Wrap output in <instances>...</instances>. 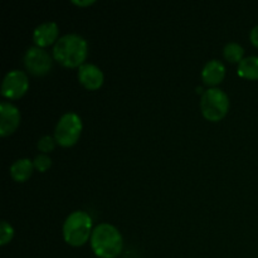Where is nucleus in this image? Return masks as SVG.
I'll return each instance as SVG.
<instances>
[{"instance_id": "obj_8", "label": "nucleus", "mask_w": 258, "mask_h": 258, "mask_svg": "<svg viewBox=\"0 0 258 258\" xmlns=\"http://www.w3.org/2000/svg\"><path fill=\"white\" fill-rule=\"evenodd\" d=\"M20 123V111L8 101L0 103V136L5 138L14 133Z\"/></svg>"}, {"instance_id": "obj_12", "label": "nucleus", "mask_w": 258, "mask_h": 258, "mask_svg": "<svg viewBox=\"0 0 258 258\" xmlns=\"http://www.w3.org/2000/svg\"><path fill=\"white\" fill-rule=\"evenodd\" d=\"M33 169H34V164L30 159H18L10 165V176L18 183H24L32 176Z\"/></svg>"}, {"instance_id": "obj_11", "label": "nucleus", "mask_w": 258, "mask_h": 258, "mask_svg": "<svg viewBox=\"0 0 258 258\" xmlns=\"http://www.w3.org/2000/svg\"><path fill=\"white\" fill-rule=\"evenodd\" d=\"M224 76H226V67L218 59L208 60L202 70V80L206 85L212 87L219 85L223 81Z\"/></svg>"}, {"instance_id": "obj_9", "label": "nucleus", "mask_w": 258, "mask_h": 258, "mask_svg": "<svg viewBox=\"0 0 258 258\" xmlns=\"http://www.w3.org/2000/svg\"><path fill=\"white\" fill-rule=\"evenodd\" d=\"M105 76L100 67L92 63H83L78 67V81L87 90H98L103 85Z\"/></svg>"}, {"instance_id": "obj_1", "label": "nucleus", "mask_w": 258, "mask_h": 258, "mask_svg": "<svg viewBox=\"0 0 258 258\" xmlns=\"http://www.w3.org/2000/svg\"><path fill=\"white\" fill-rule=\"evenodd\" d=\"M87 40L76 33L62 35L53 47V58L59 64L68 68L82 66L83 60L87 57Z\"/></svg>"}, {"instance_id": "obj_14", "label": "nucleus", "mask_w": 258, "mask_h": 258, "mask_svg": "<svg viewBox=\"0 0 258 258\" xmlns=\"http://www.w3.org/2000/svg\"><path fill=\"white\" fill-rule=\"evenodd\" d=\"M244 49L239 43L229 42L224 45L223 48V55L226 60L231 63H239L243 59Z\"/></svg>"}, {"instance_id": "obj_18", "label": "nucleus", "mask_w": 258, "mask_h": 258, "mask_svg": "<svg viewBox=\"0 0 258 258\" xmlns=\"http://www.w3.org/2000/svg\"><path fill=\"white\" fill-rule=\"evenodd\" d=\"M249 39H251L252 44L256 45L258 48V25L253 28V29L251 30V34H249Z\"/></svg>"}, {"instance_id": "obj_13", "label": "nucleus", "mask_w": 258, "mask_h": 258, "mask_svg": "<svg viewBox=\"0 0 258 258\" xmlns=\"http://www.w3.org/2000/svg\"><path fill=\"white\" fill-rule=\"evenodd\" d=\"M238 75L247 80H258V55L244 57L238 63Z\"/></svg>"}, {"instance_id": "obj_7", "label": "nucleus", "mask_w": 258, "mask_h": 258, "mask_svg": "<svg viewBox=\"0 0 258 258\" xmlns=\"http://www.w3.org/2000/svg\"><path fill=\"white\" fill-rule=\"evenodd\" d=\"M24 66L28 72L34 76H44L52 68V57L40 47L28 48L24 54Z\"/></svg>"}, {"instance_id": "obj_15", "label": "nucleus", "mask_w": 258, "mask_h": 258, "mask_svg": "<svg viewBox=\"0 0 258 258\" xmlns=\"http://www.w3.org/2000/svg\"><path fill=\"white\" fill-rule=\"evenodd\" d=\"M14 237V228L7 221H2L0 224V244L5 246L9 243Z\"/></svg>"}, {"instance_id": "obj_16", "label": "nucleus", "mask_w": 258, "mask_h": 258, "mask_svg": "<svg viewBox=\"0 0 258 258\" xmlns=\"http://www.w3.org/2000/svg\"><path fill=\"white\" fill-rule=\"evenodd\" d=\"M55 143H57V141H55V139L52 138L50 135L42 136V138H40L39 140H38V143H37L38 150L42 151L43 154L50 153V151L54 149Z\"/></svg>"}, {"instance_id": "obj_10", "label": "nucleus", "mask_w": 258, "mask_h": 258, "mask_svg": "<svg viewBox=\"0 0 258 258\" xmlns=\"http://www.w3.org/2000/svg\"><path fill=\"white\" fill-rule=\"evenodd\" d=\"M58 34H59V28H58L57 23L44 22L38 25L33 32V42L35 43L37 47H48L59 39Z\"/></svg>"}, {"instance_id": "obj_17", "label": "nucleus", "mask_w": 258, "mask_h": 258, "mask_svg": "<svg viewBox=\"0 0 258 258\" xmlns=\"http://www.w3.org/2000/svg\"><path fill=\"white\" fill-rule=\"evenodd\" d=\"M33 164H34V168L37 170H39L40 173H45L50 168V165H52V160H50V158L47 154H39L38 156H35Z\"/></svg>"}, {"instance_id": "obj_5", "label": "nucleus", "mask_w": 258, "mask_h": 258, "mask_svg": "<svg viewBox=\"0 0 258 258\" xmlns=\"http://www.w3.org/2000/svg\"><path fill=\"white\" fill-rule=\"evenodd\" d=\"M82 120L76 112H66L60 116L54 128V139L63 148L73 146L82 133Z\"/></svg>"}, {"instance_id": "obj_6", "label": "nucleus", "mask_w": 258, "mask_h": 258, "mask_svg": "<svg viewBox=\"0 0 258 258\" xmlns=\"http://www.w3.org/2000/svg\"><path fill=\"white\" fill-rule=\"evenodd\" d=\"M29 80L27 73L19 70H13L5 75L2 83V96L9 100H18L27 93Z\"/></svg>"}, {"instance_id": "obj_19", "label": "nucleus", "mask_w": 258, "mask_h": 258, "mask_svg": "<svg viewBox=\"0 0 258 258\" xmlns=\"http://www.w3.org/2000/svg\"><path fill=\"white\" fill-rule=\"evenodd\" d=\"M72 3L75 5H78V7H88V5L95 4L96 0H72Z\"/></svg>"}, {"instance_id": "obj_2", "label": "nucleus", "mask_w": 258, "mask_h": 258, "mask_svg": "<svg viewBox=\"0 0 258 258\" xmlns=\"http://www.w3.org/2000/svg\"><path fill=\"white\" fill-rule=\"evenodd\" d=\"M122 236L115 226L100 223L91 234V248L100 258H116L122 251Z\"/></svg>"}, {"instance_id": "obj_3", "label": "nucleus", "mask_w": 258, "mask_h": 258, "mask_svg": "<svg viewBox=\"0 0 258 258\" xmlns=\"http://www.w3.org/2000/svg\"><path fill=\"white\" fill-rule=\"evenodd\" d=\"M63 238L70 246H83L92 234V218L87 212H72L63 223Z\"/></svg>"}, {"instance_id": "obj_4", "label": "nucleus", "mask_w": 258, "mask_h": 258, "mask_svg": "<svg viewBox=\"0 0 258 258\" xmlns=\"http://www.w3.org/2000/svg\"><path fill=\"white\" fill-rule=\"evenodd\" d=\"M201 110L204 117L212 122L226 117L229 110V98L221 88L211 87L204 91L201 100Z\"/></svg>"}]
</instances>
